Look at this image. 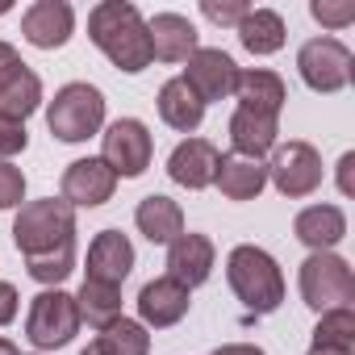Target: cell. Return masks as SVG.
Instances as JSON below:
<instances>
[{
	"instance_id": "obj_1",
	"label": "cell",
	"mask_w": 355,
	"mask_h": 355,
	"mask_svg": "<svg viewBox=\"0 0 355 355\" xmlns=\"http://www.w3.org/2000/svg\"><path fill=\"white\" fill-rule=\"evenodd\" d=\"M88 38L96 42V51L117 67V71H146L150 67V38H146V21L134 5L125 0H101L88 13Z\"/></svg>"
},
{
	"instance_id": "obj_2",
	"label": "cell",
	"mask_w": 355,
	"mask_h": 355,
	"mask_svg": "<svg viewBox=\"0 0 355 355\" xmlns=\"http://www.w3.org/2000/svg\"><path fill=\"white\" fill-rule=\"evenodd\" d=\"M13 243L26 259L34 255H59L76 247V209L59 197L46 201H30L21 205V214L13 218Z\"/></svg>"
},
{
	"instance_id": "obj_3",
	"label": "cell",
	"mask_w": 355,
	"mask_h": 355,
	"mask_svg": "<svg viewBox=\"0 0 355 355\" xmlns=\"http://www.w3.org/2000/svg\"><path fill=\"white\" fill-rule=\"evenodd\" d=\"M226 280L234 288V297L251 309V313H276L284 301V276L280 263L263 251V247H234L226 259Z\"/></svg>"
},
{
	"instance_id": "obj_4",
	"label": "cell",
	"mask_w": 355,
	"mask_h": 355,
	"mask_svg": "<svg viewBox=\"0 0 355 355\" xmlns=\"http://www.w3.org/2000/svg\"><path fill=\"white\" fill-rule=\"evenodd\" d=\"M46 125L59 142H84L105 125V96L92 84H63L46 109Z\"/></svg>"
},
{
	"instance_id": "obj_5",
	"label": "cell",
	"mask_w": 355,
	"mask_h": 355,
	"mask_svg": "<svg viewBox=\"0 0 355 355\" xmlns=\"http://www.w3.org/2000/svg\"><path fill=\"white\" fill-rule=\"evenodd\" d=\"M301 297L309 309L326 313V309H347L355 301V276L351 263L334 251H313L301 263Z\"/></svg>"
},
{
	"instance_id": "obj_6",
	"label": "cell",
	"mask_w": 355,
	"mask_h": 355,
	"mask_svg": "<svg viewBox=\"0 0 355 355\" xmlns=\"http://www.w3.org/2000/svg\"><path fill=\"white\" fill-rule=\"evenodd\" d=\"M80 330V305L71 293L63 288H46L34 297L30 305V318H26V338L38 347V351H59L76 338Z\"/></svg>"
},
{
	"instance_id": "obj_7",
	"label": "cell",
	"mask_w": 355,
	"mask_h": 355,
	"mask_svg": "<svg viewBox=\"0 0 355 355\" xmlns=\"http://www.w3.org/2000/svg\"><path fill=\"white\" fill-rule=\"evenodd\" d=\"M150 130L138 121V117H117L105 134H101V163L113 171V175H142L150 167Z\"/></svg>"
},
{
	"instance_id": "obj_8",
	"label": "cell",
	"mask_w": 355,
	"mask_h": 355,
	"mask_svg": "<svg viewBox=\"0 0 355 355\" xmlns=\"http://www.w3.org/2000/svg\"><path fill=\"white\" fill-rule=\"evenodd\" d=\"M268 175H272L280 197L301 201L322 184V155L309 142H284V146H276V155L268 163Z\"/></svg>"
},
{
	"instance_id": "obj_9",
	"label": "cell",
	"mask_w": 355,
	"mask_h": 355,
	"mask_svg": "<svg viewBox=\"0 0 355 355\" xmlns=\"http://www.w3.org/2000/svg\"><path fill=\"white\" fill-rule=\"evenodd\" d=\"M297 67H301V80L313 92L334 96L351 80V51L338 38H309L301 46V55H297Z\"/></svg>"
},
{
	"instance_id": "obj_10",
	"label": "cell",
	"mask_w": 355,
	"mask_h": 355,
	"mask_svg": "<svg viewBox=\"0 0 355 355\" xmlns=\"http://www.w3.org/2000/svg\"><path fill=\"white\" fill-rule=\"evenodd\" d=\"M42 105V80L21 63V55L0 42V117L26 121Z\"/></svg>"
},
{
	"instance_id": "obj_11",
	"label": "cell",
	"mask_w": 355,
	"mask_h": 355,
	"mask_svg": "<svg viewBox=\"0 0 355 355\" xmlns=\"http://www.w3.org/2000/svg\"><path fill=\"white\" fill-rule=\"evenodd\" d=\"M180 80H184L205 105H209V101H226V96H234L239 63H234L226 51H218V46H197V55L189 59V67H184Z\"/></svg>"
},
{
	"instance_id": "obj_12",
	"label": "cell",
	"mask_w": 355,
	"mask_h": 355,
	"mask_svg": "<svg viewBox=\"0 0 355 355\" xmlns=\"http://www.w3.org/2000/svg\"><path fill=\"white\" fill-rule=\"evenodd\" d=\"M113 189H117V175L101 159H76L63 171V201L71 209L76 205L80 209H96V205H105L113 197Z\"/></svg>"
},
{
	"instance_id": "obj_13",
	"label": "cell",
	"mask_w": 355,
	"mask_h": 355,
	"mask_svg": "<svg viewBox=\"0 0 355 355\" xmlns=\"http://www.w3.org/2000/svg\"><path fill=\"white\" fill-rule=\"evenodd\" d=\"M71 30H76V13L67 0H38L21 17V34L38 51H59L71 38Z\"/></svg>"
},
{
	"instance_id": "obj_14",
	"label": "cell",
	"mask_w": 355,
	"mask_h": 355,
	"mask_svg": "<svg viewBox=\"0 0 355 355\" xmlns=\"http://www.w3.org/2000/svg\"><path fill=\"white\" fill-rule=\"evenodd\" d=\"M214 243L205 234H180L175 243H167V280L184 284L189 293L197 284H205L214 276Z\"/></svg>"
},
{
	"instance_id": "obj_15",
	"label": "cell",
	"mask_w": 355,
	"mask_h": 355,
	"mask_svg": "<svg viewBox=\"0 0 355 355\" xmlns=\"http://www.w3.org/2000/svg\"><path fill=\"white\" fill-rule=\"evenodd\" d=\"M218 146L209 142V138H189V142H180L171 150V159H167V175L180 189H193V193H201V189H209L214 184V175H218Z\"/></svg>"
},
{
	"instance_id": "obj_16",
	"label": "cell",
	"mask_w": 355,
	"mask_h": 355,
	"mask_svg": "<svg viewBox=\"0 0 355 355\" xmlns=\"http://www.w3.org/2000/svg\"><path fill=\"white\" fill-rule=\"evenodd\" d=\"M150 38V59L159 63H189L197 55V26L180 13H155L146 21Z\"/></svg>"
},
{
	"instance_id": "obj_17",
	"label": "cell",
	"mask_w": 355,
	"mask_h": 355,
	"mask_svg": "<svg viewBox=\"0 0 355 355\" xmlns=\"http://www.w3.org/2000/svg\"><path fill=\"white\" fill-rule=\"evenodd\" d=\"M134 268V247L121 230H101L88 247V280L96 284H113L121 288V280L130 276Z\"/></svg>"
},
{
	"instance_id": "obj_18",
	"label": "cell",
	"mask_w": 355,
	"mask_h": 355,
	"mask_svg": "<svg viewBox=\"0 0 355 355\" xmlns=\"http://www.w3.org/2000/svg\"><path fill=\"white\" fill-rule=\"evenodd\" d=\"M189 288L184 284H175V280H167V276H159V280H150V284H142V293H138V313H142V326H155V330H167V326H175L184 313H189Z\"/></svg>"
},
{
	"instance_id": "obj_19",
	"label": "cell",
	"mask_w": 355,
	"mask_h": 355,
	"mask_svg": "<svg viewBox=\"0 0 355 355\" xmlns=\"http://www.w3.org/2000/svg\"><path fill=\"white\" fill-rule=\"evenodd\" d=\"M214 184L222 189L226 201H255L268 184V167L259 159H247V155H222L218 159V175H214Z\"/></svg>"
},
{
	"instance_id": "obj_20",
	"label": "cell",
	"mask_w": 355,
	"mask_h": 355,
	"mask_svg": "<svg viewBox=\"0 0 355 355\" xmlns=\"http://www.w3.org/2000/svg\"><path fill=\"white\" fill-rule=\"evenodd\" d=\"M234 96H239V109H251V113H263V117H280V109L288 101V88H284V80L276 71L251 67V71H239Z\"/></svg>"
},
{
	"instance_id": "obj_21",
	"label": "cell",
	"mask_w": 355,
	"mask_h": 355,
	"mask_svg": "<svg viewBox=\"0 0 355 355\" xmlns=\"http://www.w3.org/2000/svg\"><path fill=\"white\" fill-rule=\"evenodd\" d=\"M134 226H138L155 247H159V243H175V239L184 234V209L175 205L171 197H163V193H150V197L138 201Z\"/></svg>"
},
{
	"instance_id": "obj_22",
	"label": "cell",
	"mask_w": 355,
	"mask_h": 355,
	"mask_svg": "<svg viewBox=\"0 0 355 355\" xmlns=\"http://www.w3.org/2000/svg\"><path fill=\"white\" fill-rule=\"evenodd\" d=\"M293 234L309 247V251H330L347 239V218L338 205H309L297 214L293 222Z\"/></svg>"
},
{
	"instance_id": "obj_23",
	"label": "cell",
	"mask_w": 355,
	"mask_h": 355,
	"mask_svg": "<svg viewBox=\"0 0 355 355\" xmlns=\"http://www.w3.org/2000/svg\"><path fill=\"white\" fill-rule=\"evenodd\" d=\"M276 134H280V117H263V113H251V109H234V117H230L234 155L259 159L276 146Z\"/></svg>"
},
{
	"instance_id": "obj_24",
	"label": "cell",
	"mask_w": 355,
	"mask_h": 355,
	"mask_svg": "<svg viewBox=\"0 0 355 355\" xmlns=\"http://www.w3.org/2000/svg\"><path fill=\"white\" fill-rule=\"evenodd\" d=\"M159 117L171 125V130H180V134H193L197 125H201V117H205V101L175 76V80H167L163 88H159Z\"/></svg>"
},
{
	"instance_id": "obj_25",
	"label": "cell",
	"mask_w": 355,
	"mask_h": 355,
	"mask_svg": "<svg viewBox=\"0 0 355 355\" xmlns=\"http://www.w3.org/2000/svg\"><path fill=\"white\" fill-rule=\"evenodd\" d=\"M239 42L251 55H276L284 46V17L272 13V9H251L239 21Z\"/></svg>"
},
{
	"instance_id": "obj_26",
	"label": "cell",
	"mask_w": 355,
	"mask_h": 355,
	"mask_svg": "<svg viewBox=\"0 0 355 355\" xmlns=\"http://www.w3.org/2000/svg\"><path fill=\"white\" fill-rule=\"evenodd\" d=\"M92 351H96V355H146V351H150V334H146L142 322L117 318V322H109V326L92 338Z\"/></svg>"
},
{
	"instance_id": "obj_27",
	"label": "cell",
	"mask_w": 355,
	"mask_h": 355,
	"mask_svg": "<svg viewBox=\"0 0 355 355\" xmlns=\"http://www.w3.org/2000/svg\"><path fill=\"white\" fill-rule=\"evenodd\" d=\"M76 305H80V322L105 330L109 322L121 318V288H113V284H96V280H84Z\"/></svg>"
},
{
	"instance_id": "obj_28",
	"label": "cell",
	"mask_w": 355,
	"mask_h": 355,
	"mask_svg": "<svg viewBox=\"0 0 355 355\" xmlns=\"http://www.w3.org/2000/svg\"><path fill=\"white\" fill-rule=\"evenodd\" d=\"M313 347H334V351H355V313L347 309H326L322 322L313 326Z\"/></svg>"
},
{
	"instance_id": "obj_29",
	"label": "cell",
	"mask_w": 355,
	"mask_h": 355,
	"mask_svg": "<svg viewBox=\"0 0 355 355\" xmlns=\"http://www.w3.org/2000/svg\"><path fill=\"white\" fill-rule=\"evenodd\" d=\"M26 272L38 284H59V280H67L76 272V247L59 251V255H34V259H26Z\"/></svg>"
},
{
	"instance_id": "obj_30",
	"label": "cell",
	"mask_w": 355,
	"mask_h": 355,
	"mask_svg": "<svg viewBox=\"0 0 355 355\" xmlns=\"http://www.w3.org/2000/svg\"><path fill=\"white\" fill-rule=\"evenodd\" d=\"M309 13H313V21H322L326 30H343V26L355 21V5H351V0H343V5H334V0H313Z\"/></svg>"
},
{
	"instance_id": "obj_31",
	"label": "cell",
	"mask_w": 355,
	"mask_h": 355,
	"mask_svg": "<svg viewBox=\"0 0 355 355\" xmlns=\"http://www.w3.org/2000/svg\"><path fill=\"white\" fill-rule=\"evenodd\" d=\"M26 197V175L13 163H0V209H13Z\"/></svg>"
},
{
	"instance_id": "obj_32",
	"label": "cell",
	"mask_w": 355,
	"mask_h": 355,
	"mask_svg": "<svg viewBox=\"0 0 355 355\" xmlns=\"http://www.w3.org/2000/svg\"><path fill=\"white\" fill-rule=\"evenodd\" d=\"M201 13H205L214 26H239L251 9L243 5V0H222V5H218V0H201Z\"/></svg>"
},
{
	"instance_id": "obj_33",
	"label": "cell",
	"mask_w": 355,
	"mask_h": 355,
	"mask_svg": "<svg viewBox=\"0 0 355 355\" xmlns=\"http://www.w3.org/2000/svg\"><path fill=\"white\" fill-rule=\"evenodd\" d=\"M30 134H26V121H13V117H0V159H9L17 150H26Z\"/></svg>"
},
{
	"instance_id": "obj_34",
	"label": "cell",
	"mask_w": 355,
	"mask_h": 355,
	"mask_svg": "<svg viewBox=\"0 0 355 355\" xmlns=\"http://www.w3.org/2000/svg\"><path fill=\"white\" fill-rule=\"evenodd\" d=\"M17 288L9 284V280H0V326H9L13 318H17Z\"/></svg>"
},
{
	"instance_id": "obj_35",
	"label": "cell",
	"mask_w": 355,
	"mask_h": 355,
	"mask_svg": "<svg viewBox=\"0 0 355 355\" xmlns=\"http://www.w3.org/2000/svg\"><path fill=\"white\" fill-rule=\"evenodd\" d=\"M351 167H355V155H351V150H347V155H343V159H338V189H343V193H347V197H351V193H355V184H351Z\"/></svg>"
},
{
	"instance_id": "obj_36",
	"label": "cell",
	"mask_w": 355,
	"mask_h": 355,
	"mask_svg": "<svg viewBox=\"0 0 355 355\" xmlns=\"http://www.w3.org/2000/svg\"><path fill=\"white\" fill-rule=\"evenodd\" d=\"M214 355H263V347H255V343H226Z\"/></svg>"
},
{
	"instance_id": "obj_37",
	"label": "cell",
	"mask_w": 355,
	"mask_h": 355,
	"mask_svg": "<svg viewBox=\"0 0 355 355\" xmlns=\"http://www.w3.org/2000/svg\"><path fill=\"white\" fill-rule=\"evenodd\" d=\"M305 355H355V351H334V347H309Z\"/></svg>"
},
{
	"instance_id": "obj_38",
	"label": "cell",
	"mask_w": 355,
	"mask_h": 355,
	"mask_svg": "<svg viewBox=\"0 0 355 355\" xmlns=\"http://www.w3.org/2000/svg\"><path fill=\"white\" fill-rule=\"evenodd\" d=\"M0 355H21V351H17V347H13L9 338H0Z\"/></svg>"
},
{
	"instance_id": "obj_39",
	"label": "cell",
	"mask_w": 355,
	"mask_h": 355,
	"mask_svg": "<svg viewBox=\"0 0 355 355\" xmlns=\"http://www.w3.org/2000/svg\"><path fill=\"white\" fill-rule=\"evenodd\" d=\"M80 355H96V351H92V347H84V351H80Z\"/></svg>"
}]
</instances>
